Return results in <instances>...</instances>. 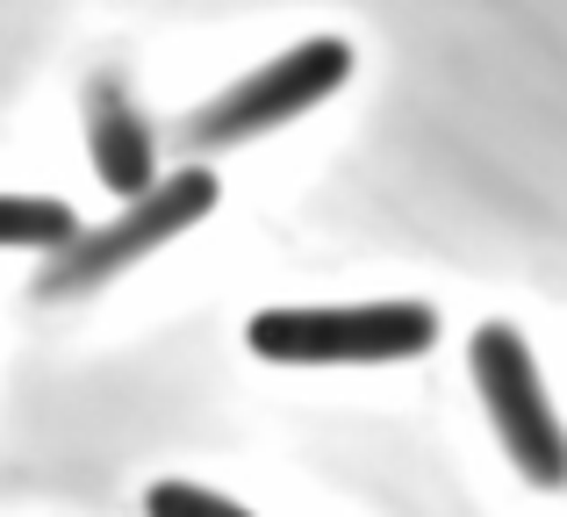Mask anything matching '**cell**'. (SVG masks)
<instances>
[{"label": "cell", "instance_id": "obj_1", "mask_svg": "<svg viewBox=\"0 0 567 517\" xmlns=\"http://www.w3.org/2000/svg\"><path fill=\"white\" fill-rule=\"evenodd\" d=\"M251 352L274 366H381L439 345V317L424 302H352V309H259Z\"/></svg>", "mask_w": 567, "mask_h": 517}, {"label": "cell", "instance_id": "obj_7", "mask_svg": "<svg viewBox=\"0 0 567 517\" xmlns=\"http://www.w3.org/2000/svg\"><path fill=\"white\" fill-rule=\"evenodd\" d=\"M144 517H251V510L202 489V482H152L144 489Z\"/></svg>", "mask_w": 567, "mask_h": 517}, {"label": "cell", "instance_id": "obj_5", "mask_svg": "<svg viewBox=\"0 0 567 517\" xmlns=\"http://www.w3.org/2000/svg\"><path fill=\"white\" fill-rule=\"evenodd\" d=\"M86 152H94V173L109 195H144L158 180V144L152 123L137 115V101L123 94V80H94L86 86Z\"/></svg>", "mask_w": 567, "mask_h": 517}, {"label": "cell", "instance_id": "obj_4", "mask_svg": "<svg viewBox=\"0 0 567 517\" xmlns=\"http://www.w3.org/2000/svg\"><path fill=\"white\" fill-rule=\"evenodd\" d=\"M467 366H474V389H482L488 424H496L503 453L517 461V475L532 489H567V432H560V410L546 403L532 345L511 323H482L467 345Z\"/></svg>", "mask_w": 567, "mask_h": 517}, {"label": "cell", "instance_id": "obj_6", "mask_svg": "<svg viewBox=\"0 0 567 517\" xmlns=\"http://www.w3.org/2000/svg\"><path fill=\"white\" fill-rule=\"evenodd\" d=\"M80 238V216L43 195H0V252H65Z\"/></svg>", "mask_w": 567, "mask_h": 517}, {"label": "cell", "instance_id": "obj_3", "mask_svg": "<svg viewBox=\"0 0 567 517\" xmlns=\"http://www.w3.org/2000/svg\"><path fill=\"white\" fill-rule=\"evenodd\" d=\"M216 195H223L216 173H202V166L152 180L144 195H130V209L115 216V224L80 230V238L51 259V273L37 280V294H86V288H101V280H115L123 266L152 259L166 238H181V230L202 224V216H216Z\"/></svg>", "mask_w": 567, "mask_h": 517}, {"label": "cell", "instance_id": "obj_2", "mask_svg": "<svg viewBox=\"0 0 567 517\" xmlns=\"http://www.w3.org/2000/svg\"><path fill=\"white\" fill-rule=\"evenodd\" d=\"M346 80H352V43L346 37H309V43H295V51H280L274 65L245 72V80H237L230 94H216L208 108H194L187 144L194 152L251 144V137H266V130L295 123V115H309L317 101H331Z\"/></svg>", "mask_w": 567, "mask_h": 517}]
</instances>
